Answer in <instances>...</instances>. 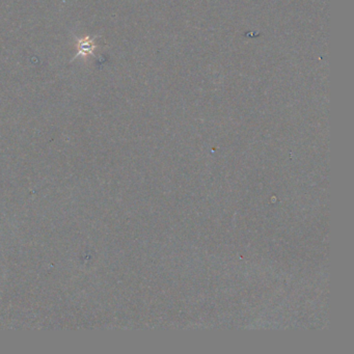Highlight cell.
Instances as JSON below:
<instances>
[{"instance_id": "6da1fadb", "label": "cell", "mask_w": 354, "mask_h": 354, "mask_svg": "<svg viewBox=\"0 0 354 354\" xmlns=\"http://www.w3.org/2000/svg\"><path fill=\"white\" fill-rule=\"evenodd\" d=\"M96 37H92L90 35H86L85 37L80 39L77 44H76V48H77V53L75 55L76 57H86L88 55L94 54L95 49L97 48V45L95 43Z\"/></svg>"}]
</instances>
